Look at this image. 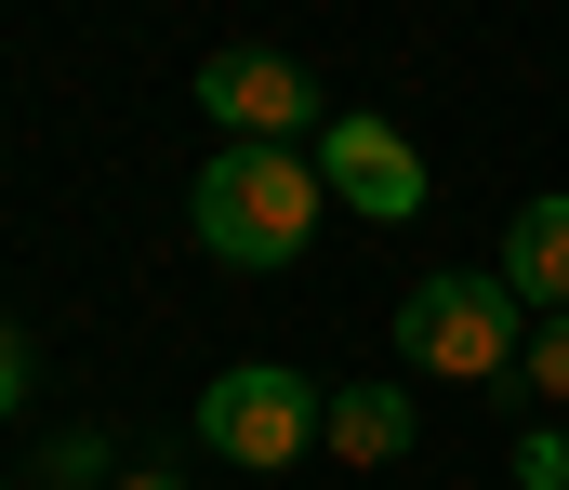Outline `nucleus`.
Segmentation results:
<instances>
[{
	"label": "nucleus",
	"mask_w": 569,
	"mask_h": 490,
	"mask_svg": "<svg viewBox=\"0 0 569 490\" xmlns=\"http://www.w3.org/2000/svg\"><path fill=\"white\" fill-rule=\"evenodd\" d=\"M503 292H517L530 319H569V199H530V212L503 226Z\"/></svg>",
	"instance_id": "obj_6"
},
{
	"label": "nucleus",
	"mask_w": 569,
	"mask_h": 490,
	"mask_svg": "<svg viewBox=\"0 0 569 490\" xmlns=\"http://www.w3.org/2000/svg\"><path fill=\"white\" fill-rule=\"evenodd\" d=\"M517 371H530V384L569 411V319H530V358H517Z\"/></svg>",
	"instance_id": "obj_10"
},
{
	"label": "nucleus",
	"mask_w": 569,
	"mask_h": 490,
	"mask_svg": "<svg viewBox=\"0 0 569 490\" xmlns=\"http://www.w3.org/2000/svg\"><path fill=\"white\" fill-rule=\"evenodd\" d=\"M305 160H318V186H331L345 212H371V226H411V212H425V147H411L398 120H371V107H345Z\"/></svg>",
	"instance_id": "obj_5"
},
{
	"label": "nucleus",
	"mask_w": 569,
	"mask_h": 490,
	"mask_svg": "<svg viewBox=\"0 0 569 490\" xmlns=\"http://www.w3.org/2000/svg\"><path fill=\"white\" fill-rule=\"evenodd\" d=\"M40 478H53V490H120V478H107V438H93V424H67V438L40 451Z\"/></svg>",
	"instance_id": "obj_8"
},
{
	"label": "nucleus",
	"mask_w": 569,
	"mask_h": 490,
	"mask_svg": "<svg viewBox=\"0 0 569 490\" xmlns=\"http://www.w3.org/2000/svg\"><path fill=\"white\" fill-rule=\"evenodd\" d=\"M318 451L331 464H398L411 451V398L398 384H331L318 398Z\"/></svg>",
	"instance_id": "obj_7"
},
{
	"label": "nucleus",
	"mask_w": 569,
	"mask_h": 490,
	"mask_svg": "<svg viewBox=\"0 0 569 490\" xmlns=\"http://www.w3.org/2000/svg\"><path fill=\"white\" fill-rule=\"evenodd\" d=\"M503 464H517V490H569V411H557V424H530Z\"/></svg>",
	"instance_id": "obj_9"
},
{
	"label": "nucleus",
	"mask_w": 569,
	"mask_h": 490,
	"mask_svg": "<svg viewBox=\"0 0 569 490\" xmlns=\"http://www.w3.org/2000/svg\"><path fill=\"white\" fill-rule=\"evenodd\" d=\"M199 120H212L226 147H318V133H331V93H318V67H291V53H212V67H199Z\"/></svg>",
	"instance_id": "obj_4"
},
{
	"label": "nucleus",
	"mask_w": 569,
	"mask_h": 490,
	"mask_svg": "<svg viewBox=\"0 0 569 490\" xmlns=\"http://www.w3.org/2000/svg\"><path fill=\"white\" fill-rule=\"evenodd\" d=\"M318 398L331 384H305L291 358H239V371L199 384V438H212V464L279 478V464H318Z\"/></svg>",
	"instance_id": "obj_3"
},
{
	"label": "nucleus",
	"mask_w": 569,
	"mask_h": 490,
	"mask_svg": "<svg viewBox=\"0 0 569 490\" xmlns=\"http://www.w3.org/2000/svg\"><path fill=\"white\" fill-rule=\"evenodd\" d=\"M13 411H27V331L0 319V424H13Z\"/></svg>",
	"instance_id": "obj_11"
},
{
	"label": "nucleus",
	"mask_w": 569,
	"mask_h": 490,
	"mask_svg": "<svg viewBox=\"0 0 569 490\" xmlns=\"http://www.w3.org/2000/svg\"><path fill=\"white\" fill-rule=\"evenodd\" d=\"M398 358L437 371V384H503L517 358H530V306L503 292V266H450V279H411V306H398Z\"/></svg>",
	"instance_id": "obj_2"
},
{
	"label": "nucleus",
	"mask_w": 569,
	"mask_h": 490,
	"mask_svg": "<svg viewBox=\"0 0 569 490\" xmlns=\"http://www.w3.org/2000/svg\"><path fill=\"white\" fill-rule=\"evenodd\" d=\"M120 490H186V478H120Z\"/></svg>",
	"instance_id": "obj_12"
},
{
	"label": "nucleus",
	"mask_w": 569,
	"mask_h": 490,
	"mask_svg": "<svg viewBox=\"0 0 569 490\" xmlns=\"http://www.w3.org/2000/svg\"><path fill=\"white\" fill-rule=\"evenodd\" d=\"M186 212H199V252H226V266L279 279V266H305V239H318L331 186H318L305 147H212L199 186H186Z\"/></svg>",
	"instance_id": "obj_1"
}]
</instances>
